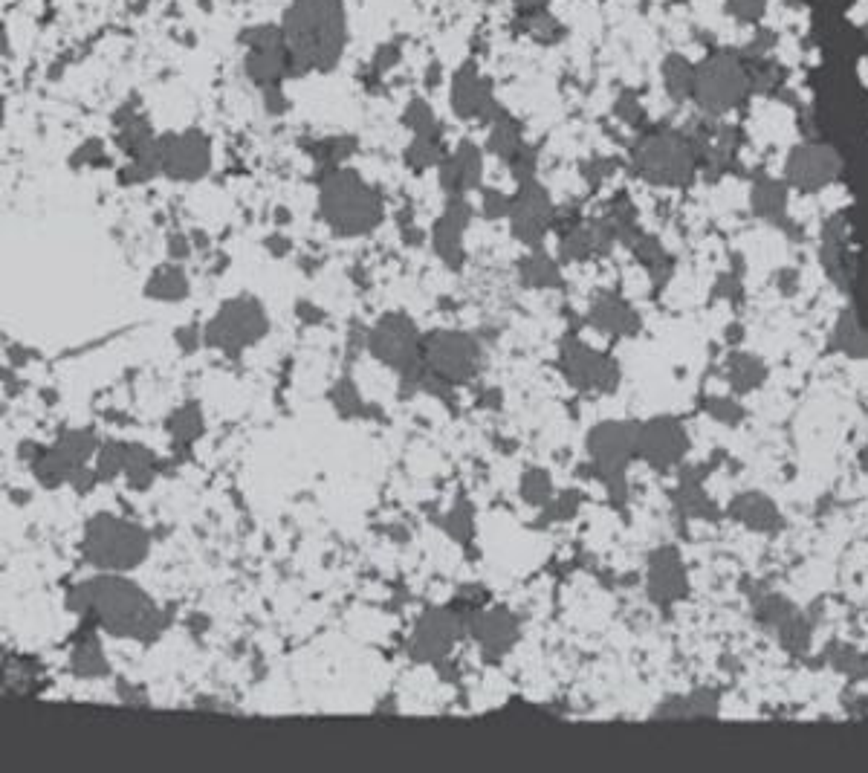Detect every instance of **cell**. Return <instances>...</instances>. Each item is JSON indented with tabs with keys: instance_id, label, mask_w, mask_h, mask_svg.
<instances>
[{
	"instance_id": "83f0119b",
	"label": "cell",
	"mask_w": 868,
	"mask_h": 773,
	"mask_svg": "<svg viewBox=\"0 0 868 773\" xmlns=\"http://www.w3.org/2000/svg\"><path fill=\"white\" fill-rule=\"evenodd\" d=\"M165 429H168L171 441L177 443L180 449H189L191 443L197 441V438H203V432H206V420H203L200 403L189 400V403H183L180 409H174V412L168 415V420H165Z\"/></svg>"
},
{
	"instance_id": "d6a6232c",
	"label": "cell",
	"mask_w": 868,
	"mask_h": 773,
	"mask_svg": "<svg viewBox=\"0 0 868 773\" xmlns=\"http://www.w3.org/2000/svg\"><path fill=\"white\" fill-rule=\"evenodd\" d=\"M330 406L336 409V415L351 420V417L365 415V400L359 394V388L353 386L351 377H339L333 388H330Z\"/></svg>"
},
{
	"instance_id": "f6af8a7d",
	"label": "cell",
	"mask_w": 868,
	"mask_h": 773,
	"mask_svg": "<svg viewBox=\"0 0 868 773\" xmlns=\"http://www.w3.org/2000/svg\"><path fill=\"white\" fill-rule=\"evenodd\" d=\"M614 111H617V116H620L623 122H640V116H643L637 96H631V93L620 96V102L614 105Z\"/></svg>"
},
{
	"instance_id": "2e32d148",
	"label": "cell",
	"mask_w": 868,
	"mask_h": 773,
	"mask_svg": "<svg viewBox=\"0 0 868 773\" xmlns=\"http://www.w3.org/2000/svg\"><path fill=\"white\" fill-rule=\"evenodd\" d=\"M640 426L634 423H599L588 435V452L597 464V472L608 475V487L620 478L631 455H637Z\"/></svg>"
},
{
	"instance_id": "603a6c76",
	"label": "cell",
	"mask_w": 868,
	"mask_h": 773,
	"mask_svg": "<svg viewBox=\"0 0 868 773\" xmlns=\"http://www.w3.org/2000/svg\"><path fill=\"white\" fill-rule=\"evenodd\" d=\"M70 669L79 678H108L110 675L108 655H105L102 640L93 629H84L76 640V646L70 652Z\"/></svg>"
},
{
	"instance_id": "d590c367",
	"label": "cell",
	"mask_w": 868,
	"mask_h": 773,
	"mask_svg": "<svg viewBox=\"0 0 868 773\" xmlns=\"http://www.w3.org/2000/svg\"><path fill=\"white\" fill-rule=\"evenodd\" d=\"M518 493L527 504L533 507H547L553 501V481L550 475L539 467H530V470L521 475V484H518Z\"/></svg>"
},
{
	"instance_id": "cb8c5ba5",
	"label": "cell",
	"mask_w": 868,
	"mask_h": 773,
	"mask_svg": "<svg viewBox=\"0 0 868 773\" xmlns=\"http://www.w3.org/2000/svg\"><path fill=\"white\" fill-rule=\"evenodd\" d=\"M189 293V276H186V270L177 261L157 267L151 273V278L145 281V296L154 299V302H183Z\"/></svg>"
},
{
	"instance_id": "681fc988",
	"label": "cell",
	"mask_w": 868,
	"mask_h": 773,
	"mask_svg": "<svg viewBox=\"0 0 868 773\" xmlns=\"http://www.w3.org/2000/svg\"><path fill=\"white\" fill-rule=\"evenodd\" d=\"M119 698H122V701H128V704H134V707H145V695H142V692H136L134 687H125V684H119Z\"/></svg>"
},
{
	"instance_id": "4fadbf2b",
	"label": "cell",
	"mask_w": 868,
	"mask_h": 773,
	"mask_svg": "<svg viewBox=\"0 0 868 773\" xmlns=\"http://www.w3.org/2000/svg\"><path fill=\"white\" fill-rule=\"evenodd\" d=\"M160 160L163 174L180 183H194L212 168V142L200 131H183L160 137Z\"/></svg>"
},
{
	"instance_id": "836d02e7",
	"label": "cell",
	"mask_w": 868,
	"mask_h": 773,
	"mask_svg": "<svg viewBox=\"0 0 868 773\" xmlns=\"http://www.w3.org/2000/svg\"><path fill=\"white\" fill-rule=\"evenodd\" d=\"M356 151V139L353 137H327L322 142H313L310 154L319 166L325 168H339L348 157H353Z\"/></svg>"
},
{
	"instance_id": "ba28073f",
	"label": "cell",
	"mask_w": 868,
	"mask_h": 773,
	"mask_svg": "<svg viewBox=\"0 0 868 773\" xmlns=\"http://www.w3.org/2000/svg\"><path fill=\"white\" fill-rule=\"evenodd\" d=\"M634 168L654 186H686L698 168V148L678 131H657L634 148Z\"/></svg>"
},
{
	"instance_id": "44dd1931",
	"label": "cell",
	"mask_w": 868,
	"mask_h": 773,
	"mask_svg": "<svg viewBox=\"0 0 868 773\" xmlns=\"http://www.w3.org/2000/svg\"><path fill=\"white\" fill-rule=\"evenodd\" d=\"M614 226L608 221H591V223H573L562 232V244H559V255L565 261H588L605 255L608 247L614 244Z\"/></svg>"
},
{
	"instance_id": "484cf974",
	"label": "cell",
	"mask_w": 868,
	"mask_h": 773,
	"mask_svg": "<svg viewBox=\"0 0 868 773\" xmlns=\"http://www.w3.org/2000/svg\"><path fill=\"white\" fill-rule=\"evenodd\" d=\"M524 145H527V142H524L521 125H518L516 119L504 111L495 113L492 122H489V139H487L489 154H495V157H501L504 163H510Z\"/></svg>"
},
{
	"instance_id": "52a82bcc",
	"label": "cell",
	"mask_w": 868,
	"mask_h": 773,
	"mask_svg": "<svg viewBox=\"0 0 868 773\" xmlns=\"http://www.w3.org/2000/svg\"><path fill=\"white\" fill-rule=\"evenodd\" d=\"M270 331L264 304L252 296H235L217 307V313L203 325L206 348L226 357H241L246 348L258 345Z\"/></svg>"
},
{
	"instance_id": "7a4b0ae2",
	"label": "cell",
	"mask_w": 868,
	"mask_h": 773,
	"mask_svg": "<svg viewBox=\"0 0 868 773\" xmlns=\"http://www.w3.org/2000/svg\"><path fill=\"white\" fill-rule=\"evenodd\" d=\"M284 44L290 73H327L339 64L345 47L342 0H296L284 15Z\"/></svg>"
},
{
	"instance_id": "bcb514c9",
	"label": "cell",
	"mask_w": 868,
	"mask_h": 773,
	"mask_svg": "<svg viewBox=\"0 0 868 773\" xmlns=\"http://www.w3.org/2000/svg\"><path fill=\"white\" fill-rule=\"evenodd\" d=\"M191 249H194L191 247V241L186 238V235H180V232H174V235L168 238V258H171V261H177V264L189 258Z\"/></svg>"
},
{
	"instance_id": "5b68a950",
	"label": "cell",
	"mask_w": 868,
	"mask_h": 773,
	"mask_svg": "<svg viewBox=\"0 0 868 773\" xmlns=\"http://www.w3.org/2000/svg\"><path fill=\"white\" fill-rule=\"evenodd\" d=\"M148 551H151V536L136 522L102 513L84 525L82 556L99 571H110V574L131 571L148 556Z\"/></svg>"
},
{
	"instance_id": "7dc6e473",
	"label": "cell",
	"mask_w": 868,
	"mask_h": 773,
	"mask_svg": "<svg viewBox=\"0 0 868 773\" xmlns=\"http://www.w3.org/2000/svg\"><path fill=\"white\" fill-rule=\"evenodd\" d=\"M397 58H400V56H397L394 44H385L380 53H377V58H374V70H377V73H385V70H388V67H391V64H394Z\"/></svg>"
},
{
	"instance_id": "7bdbcfd3",
	"label": "cell",
	"mask_w": 868,
	"mask_h": 773,
	"mask_svg": "<svg viewBox=\"0 0 868 773\" xmlns=\"http://www.w3.org/2000/svg\"><path fill=\"white\" fill-rule=\"evenodd\" d=\"M174 342H177V348H180L183 354H194L200 345H206V342H203V328H200V325H183V328H177V333H174Z\"/></svg>"
},
{
	"instance_id": "ee69618b",
	"label": "cell",
	"mask_w": 868,
	"mask_h": 773,
	"mask_svg": "<svg viewBox=\"0 0 868 773\" xmlns=\"http://www.w3.org/2000/svg\"><path fill=\"white\" fill-rule=\"evenodd\" d=\"M102 478H99V472L96 470H87V467H79V470L70 475V487L76 490V493H90L96 484H99Z\"/></svg>"
},
{
	"instance_id": "8992f818",
	"label": "cell",
	"mask_w": 868,
	"mask_h": 773,
	"mask_svg": "<svg viewBox=\"0 0 868 773\" xmlns=\"http://www.w3.org/2000/svg\"><path fill=\"white\" fill-rule=\"evenodd\" d=\"M753 93L750 64L735 53H712L695 64L692 102L709 116H724L747 102Z\"/></svg>"
},
{
	"instance_id": "3957f363",
	"label": "cell",
	"mask_w": 868,
	"mask_h": 773,
	"mask_svg": "<svg viewBox=\"0 0 868 773\" xmlns=\"http://www.w3.org/2000/svg\"><path fill=\"white\" fill-rule=\"evenodd\" d=\"M319 212L336 235L359 238L382 223V197L351 168H327L319 180Z\"/></svg>"
},
{
	"instance_id": "30bf717a",
	"label": "cell",
	"mask_w": 868,
	"mask_h": 773,
	"mask_svg": "<svg viewBox=\"0 0 868 773\" xmlns=\"http://www.w3.org/2000/svg\"><path fill=\"white\" fill-rule=\"evenodd\" d=\"M96 435L90 429H67L61 438L32 458V472L44 487L70 484V475L96 455Z\"/></svg>"
},
{
	"instance_id": "7402d4cb",
	"label": "cell",
	"mask_w": 868,
	"mask_h": 773,
	"mask_svg": "<svg viewBox=\"0 0 868 773\" xmlns=\"http://www.w3.org/2000/svg\"><path fill=\"white\" fill-rule=\"evenodd\" d=\"M683 438L672 420H651L637 435V455H643L651 467H669L680 458Z\"/></svg>"
},
{
	"instance_id": "ab89813d",
	"label": "cell",
	"mask_w": 868,
	"mask_h": 773,
	"mask_svg": "<svg viewBox=\"0 0 868 773\" xmlns=\"http://www.w3.org/2000/svg\"><path fill=\"white\" fill-rule=\"evenodd\" d=\"M724 9L741 24H759L767 12V0H724Z\"/></svg>"
},
{
	"instance_id": "8d00e7d4",
	"label": "cell",
	"mask_w": 868,
	"mask_h": 773,
	"mask_svg": "<svg viewBox=\"0 0 868 773\" xmlns=\"http://www.w3.org/2000/svg\"><path fill=\"white\" fill-rule=\"evenodd\" d=\"M125 461H128V443H102L99 452H96V472H99V478L110 481V478H116V475H125Z\"/></svg>"
},
{
	"instance_id": "f1b7e54d",
	"label": "cell",
	"mask_w": 868,
	"mask_h": 773,
	"mask_svg": "<svg viewBox=\"0 0 868 773\" xmlns=\"http://www.w3.org/2000/svg\"><path fill=\"white\" fill-rule=\"evenodd\" d=\"M518 278L524 287L530 290H550V287H559L562 284V273H559V264L544 255L542 249L536 247L524 261H518Z\"/></svg>"
},
{
	"instance_id": "f546056e",
	"label": "cell",
	"mask_w": 868,
	"mask_h": 773,
	"mask_svg": "<svg viewBox=\"0 0 868 773\" xmlns=\"http://www.w3.org/2000/svg\"><path fill=\"white\" fill-rule=\"evenodd\" d=\"M660 73H663V87H666V93H669L675 102H686V99H692V90H695V64H692L689 58L680 56V53L666 56L663 67H660Z\"/></svg>"
},
{
	"instance_id": "f35d334b",
	"label": "cell",
	"mask_w": 868,
	"mask_h": 773,
	"mask_svg": "<svg viewBox=\"0 0 868 773\" xmlns=\"http://www.w3.org/2000/svg\"><path fill=\"white\" fill-rule=\"evenodd\" d=\"M446 530H449V536H455L461 545H466V542L472 539V533H475V522H472V510H469L466 501H461V504L446 516Z\"/></svg>"
},
{
	"instance_id": "60d3db41",
	"label": "cell",
	"mask_w": 868,
	"mask_h": 773,
	"mask_svg": "<svg viewBox=\"0 0 868 773\" xmlns=\"http://www.w3.org/2000/svg\"><path fill=\"white\" fill-rule=\"evenodd\" d=\"M510 203H513V197H507L504 192H498V189H484V194H481V215H484L487 221L507 218V215H510Z\"/></svg>"
},
{
	"instance_id": "4316f807",
	"label": "cell",
	"mask_w": 868,
	"mask_h": 773,
	"mask_svg": "<svg viewBox=\"0 0 868 773\" xmlns=\"http://www.w3.org/2000/svg\"><path fill=\"white\" fill-rule=\"evenodd\" d=\"M591 322L597 325L599 331L614 333V336H625L637 328V316L631 313V307L620 302L617 296H602L591 307Z\"/></svg>"
},
{
	"instance_id": "e575fe53",
	"label": "cell",
	"mask_w": 868,
	"mask_h": 773,
	"mask_svg": "<svg viewBox=\"0 0 868 773\" xmlns=\"http://www.w3.org/2000/svg\"><path fill=\"white\" fill-rule=\"evenodd\" d=\"M403 125H406L414 137H443L437 116H434V111L423 99H411V102H408V108L403 111Z\"/></svg>"
},
{
	"instance_id": "6da1fadb",
	"label": "cell",
	"mask_w": 868,
	"mask_h": 773,
	"mask_svg": "<svg viewBox=\"0 0 868 773\" xmlns=\"http://www.w3.org/2000/svg\"><path fill=\"white\" fill-rule=\"evenodd\" d=\"M67 608L93 620L99 629L113 637L131 640H157L168 626L165 611L136 582L122 574L105 571L102 577L84 580L70 588Z\"/></svg>"
},
{
	"instance_id": "1f68e13d",
	"label": "cell",
	"mask_w": 868,
	"mask_h": 773,
	"mask_svg": "<svg viewBox=\"0 0 868 773\" xmlns=\"http://www.w3.org/2000/svg\"><path fill=\"white\" fill-rule=\"evenodd\" d=\"M443 157H446V154H443L440 137H414L411 145L406 148V154H403L406 166L411 168V171H417V174H423L426 168L440 166Z\"/></svg>"
},
{
	"instance_id": "ffe728a7",
	"label": "cell",
	"mask_w": 868,
	"mask_h": 773,
	"mask_svg": "<svg viewBox=\"0 0 868 773\" xmlns=\"http://www.w3.org/2000/svg\"><path fill=\"white\" fill-rule=\"evenodd\" d=\"M440 186L443 192L449 194H469L475 189H481L484 180V154L475 142L463 139L461 145L443 157L440 163Z\"/></svg>"
},
{
	"instance_id": "9c48e42d",
	"label": "cell",
	"mask_w": 868,
	"mask_h": 773,
	"mask_svg": "<svg viewBox=\"0 0 868 773\" xmlns=\"http://www.w3.org/2000/svg\"><path fill=\"white\" fill-rule=\"evenodd\" d=\"M423 359L432 377L449 386H461L478 377L484 354L472 333L432 331L426 333V342H423Z\"/></svg>"
},
{
	"instance_id": "4dcf8cb0",
	"label": "cell",
	"mask_w": 868,
	"mask_h": 773,
	"mask_svg": "<svg viewBox=\"0 0 868 773\" xmlns=\"http://www.w3.org/2000/svg\"><path fill=\"white\" fill-rule=\"evenodd\" d=\"M160 472V458L142 446V443H128V461H125V481L134 487V490H148L154 484Z\"/></svg>"
},
{
	"instance_id": "c3c4849f",
	"label": "cell",
	"mask_w": 868,
	"mask_h": 773,
	"mask_svg": "<svg viewBox=\"0 0 868 773\" xmlns=\"http://www.w3.org/2000/svg\"><path fill=\"white\" fill-rule=\"evenodd\" d=\"M299 316L304 322H322V319H325L322 307H316V304L310 302H299Z\"/></svg>"
},
{
	"instance_id": "74e56055",
	"label": "cell",
	"mask_w": 868,
	"mask_h": 773,
	"mask_svg": "<svg viewBox=\"0 0 868 773\" xmlns=\"http://www.w3.org/2000/svg\"><path fill=\"white\" fill-rule=\"evenodd\" d=\"M753 203L756 209L764 215H776L785 209V189L773 180H761L759 186L753 189Z\"/></svg>"
},
{
	"instance_id": "ac0fdd59",
	"label": "cell",
	"mask_w": 868,
	"mask_h": 773,
	"mask_svg": "<svg viewBox=\"0 0 868 773\" xmlns=\"http://www.w3.org/2000/svg\"><path fill=\"white\" fill-rule=\"evenodd\" d=\"M840 174V157L828 145H802L787 160V180L796 189L814 192Z\"/></svg>"
},
{
	"instance_id": "b9f144b4",
	"label": "cell",
	"mask_w": 868,
	"mask_h": 773,
	"mask_svg": "<svg viewBox=\"0 0 868 773\" xmlns=\"http://www.w3.org/2000/svg\"><path fill=\"white\" fill-rule=\"evenodd\" d=\"M102 166V163H108V157H105V148H102V142L99 139H87L82 148L73 154V166Z\"/></svg>"
},
{
	"instance_id": "277c9868",
	"label": "cell",
	"mask_w": 868,
	"mask_h": 773,
	"mask_svg": "<svg viewBox=\"0 0 868 773\" xmlns=\"http://www.w3.org/2000/svg\"><path fill=\"white\" fill-rule=\"evenodd\" d=\"M426 333L414 325L406 313H385L380 322L368 331V351L371 357L400 374V394H417L426 383V359H423Z\"/></svg>"
},
{
	"instance_id": "8fae6325",
	"label": "cell",
	"mask_w": 868,
	"mask_h": 773,
	"mask_svg": "<svg viewBox=\"0 0 868 773\" xmlns=\"http://www.w3.org/2000/svg\"><path fill=\"white\" fill-rule=\"evenodd\" d=\"M461 635H466V629H463V617L455 608H429L414 623V632L408 640V658L414 663L449 661Z\"/></svg>"
},
{
	"instance_id": "d4e9b609",
	"label": "cell",
	"mask_w": 868,
	"mask_h": 773,
	"mask_svg": "<svg viewBox=\"0 0 868 773\" xmlns=\"http://www.w3.org/2000/svg\"><path fill=\"white\" fill-rule=\"evenodd\" d=\"M651 597L660 603L675 600L683 588V574H680V562L675 559L672 551H660L651 556V571H649Z\"/></svg>"
},
{
	"instance_id": "e0dca14e",
	"label": "cell",
	"mask_w": 868,
	"mask_h": 773,
	"mask_svg": "<svg viewBox=\"0 0 868 773\" xmlns=\"http://www.w3.org/2000/svg\"><path fill=\"white\" fill-rule=\"evenodd\" d=\"M472 203L466 200V194H452L443 215L434 221L432 226V249L434 255L449 267V270H461L466 261V247H463V235L472 223Z\"/></svg>"
},
{
	"instance_id": "7c38bea8",
	"label": "cell",
	"mask_w": 868,
	"mask_h": 773,
	"mask_svg": "<svg viewBox=\"0 0 868 773\" xmlns=\"http://www.w3.org/2000/svg\"><path fill=\"white\" fill-rule=\"evenodd\" d=\"M507 218H510L513 238L524 247L536 249L544 241L547 229L556 223V206L536 180H527V183H518V194L510 203Z\"/></svg>"
},
{
	"instance_id": "9a60e30c",
	"label": "cell",
	"mask_w": 868,
	"mask_h": 773,
	"mask_svg": "<svg viewBox=\"0 0 868 773\" xmlns=\"http://www.w3.org/2000/svg\"><path fill=\"white\" fill-rule=\"evenodd\" d=\"M559 365H562V374L568 377L570 386L582 388V391H611V388H617V380H620V371L611 359L591 351L588 345H582L576 339L562 345Z\"/></svg>"
},
{
	"instance_id": "d6986e66",
	"label": "cell",
	"mask_w": 868,
	"mask_h": 773,
	"mask_svg": "<svg viewBox=\"0 0 868 773\" xmlns=\"http://www.w3.org/2000/svg\"><path fill=\"white\" fill-rule=\"evenodd\" d=\"M452 108L461 119H484L492 122V116L501 111L492 99V84L478 73L475 64H463L452 79Z\"/></svg>"
},
{
	"instance_id": "5bb4252c",
	"label": "cell",
	"mask_w": 868,
	"mask_h": 773,
	"mask_svg": "<svg viewBox=\"0 0 868 773\" xmlns=\"http://www.w3.org/2000/svg\"><path fill=\"white\" fill-rule=\"evenodd\" d=\"M463 629L481 649L487 661H501L518 643V620L510 608H472L463 611Z\"/></svg>"
},
{
	"instance_id": "f907efd6",
	"label": "cell",
	"mask_w": 868,
	"mask_h": 773,
	"mask_svg": "<svg viewBox=\"0 0 868 773\" xmlns=\"http://www.w3.org/2000/svg\"><path fill=\"white\" fill-rule=\"evenodd\" d=\"M516 6L521 12H536V9H544L547 0H516Z\"/></svg>"
}]
</instances>
